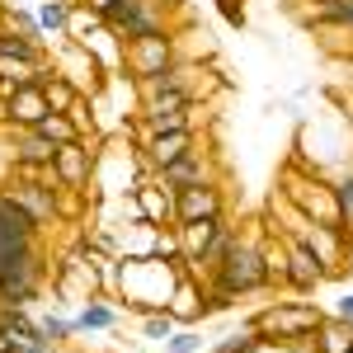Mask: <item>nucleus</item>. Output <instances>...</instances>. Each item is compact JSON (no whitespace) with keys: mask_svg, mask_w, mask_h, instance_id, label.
<instances>
[{"mask_svg":"<svg viewBox=\"0 0 353 353\" xmlns=\"http://www.w3.org/2000/svg\"><path fill=\"white\" fill-rule=\"evenodd\" d=\"M48 231L28 217V208L0 184V306L33 311L48 292Z\"/></svg>","mask_w":353,"mask_h":353,"instance_id":"1","label":"nucleus"},{"mask_svg":"<svg viewBox=\"0 0 353 353\" xmlns=\"http://www.w3.org/2000/svg\"><path fill=\"white\" fill-rule=\"evenodd\" d=\"M236 297H264L269 292V269H264V221H250V226H236V241L226 250V259L217 264V273L208 278Z\"/></svg>","mask_w":353,"mask_h":353,"instance_id":"2","label":"nucleus"},{"mask_svg":"<svg viewBox=\"0 0 353 353\" xmlns=\"http://www.w3.org/2000/svg\"><path fill=\"white\" fill-rule=\"evenodd\" d=\"M179 283V269L170 259H128L123 254V273H118V297L132 316H156V311H170V292Z\"/></svg>","mask_w":353,"mask_h":353,"instance_id":"3","label":"nucleus"},{"mask_svg":"<svg viewBox=\"0 0 353 353\" xmlns=\"http://www.w3.org/2000/svg\"><path fill=\"white\" fill-rule=\"evenodd\" d=\"M321 321H325V311H321L316 301L288 292V297H278V301H264L254 316H245V330H254V334L264 339V349H283V344H292V339L316 334Z\"/></svg>","mask_w":353,"mask_h":353,"instance_id":"4","label":"nucleus"},{"mask_svg":"<svg viewBox=\"0 0 353 353\" xmlns=\"http://www.w3.org/2000/svg\"><path fill=\"white\" fill-rule=\"evenodd\" d=\"M231 241H236L231 217H208V221H189V226H179V250H184V264H189L203 283L217 273V264L226 259Z\"/></svg>","mask_w":353,"mask_h":353,"instance_id":"5","label":"nucleus"},{"mask_svg":"<svg viewBox=\"0 0 353 353\" xmlns=\"http://www.w3.org/2000/svg\"><path fill=\"white\" fill-rule=\"evenodd\" d=\"M99 14H104V24H109L123 43L170 33V19H165V5H161V0H113L109 10H99Z\"/></svg>","mask_w":353,"mask_h":353,"instance_id":"6","label":"nucleus"},{"mask_svg":"<svg viewBox=\"0 0 353 353\" xmlns=\"http://www.w3.org/2000/svg\"><path fill=\"white\" fill-rule=\"evenodd\" d=\"M179 61V43H174V33H156V38H137V43H123V76L132 85L151 81V76H161Z\"/></svg>","mask_w":353,"mask_h":353,"instance_id":"7","label":"nucleus"},{"mask_svg":"<svg viewBox=\"0 0 353 353\" xmlns=\"http://www.w3.org/2000/svg\"><path fill=\"white\" fill-rule=\"evenodd\" d=\"M52 170H57V179H61V189L90 193V179H94V170H99V141H85L81 137V141L57 146Z\"/></svg>","mask_w":353,"mask_h":353,"instance_id":"8","label":"nucleus"},{"mask_svg":"<svg viewBox=\"0 0 353 353\" xmlns=\"http://www.w3.org/2000/svg\"><path fill=\"white\" fill-rule=\"evenodd\" d=\"M217 179H221V170L208 146H193L189 156H179L174 165L156 170V184H165V189H193V184H217Z\"/></svg>","mask_w":353,"mask_h":353,"instance_id":"9","label":"nucleus"},{"mask_svg":"<svg viewBox=\"0 0 353 353\" xmlns=\"http://www.w3.org/2000/svg\"><path fill=\"white\" fill-rule=\"evenodd\" d=\"M208 217H226V189L217 184H193V189H174V226L189 221H208Z\"/></svg>","mask_w":353,"mask_h":353,"instance_id":"10","label":"nucleus"},{"mask_svg":"<svg viewBox=\"0 0 353 353\" xmlns=\"http://www.w3.org/2000/svg\"><path fill=\"white\" fill-rule=\"evenodd\" d=\"M301 245H306V250L316 254V264L325 269V278H330V283H344V245H349V231L311 221V231L301 236Z\"/></svg>","mask_w":353,"mask_h":353,"instance_id":"11","label":"nucleus"},{"mask_svg":"<svg viewBox=\"0 0 353 353\" xmlns=\"http://www.w3.org/2000/svg\"><path fill=\"white\" fill-rule=\"evenodd\" d=\"M283 241H288V236H283ZM325 283L330 278H325V269L316 264V254L301 241H288V292H292V297H316Z\"/></svg>","mask_w":353,"mask_h":353,"instance_id":"12","label":"nucleus"},{"mask_svg":"<svg viewBox=\"0 0 353 353\" xmlns=\"http://www.w3.org/2000/svg\"><path fill=\"white\" fill-rule=\"evenodd\" d=\"M193 146H203L198 132H193V128H174V132H151L141 151H146V161L156 165V170H165V165L179 161V156H189Z\"/></svg>","mask_w":353,"mask_h":353,"instance_id":"13","label":"nucleus"},{"mask_svg":"<svg viewBox=\"0 0 353 353\" xmlns=\"http://www.w3.org/2000/svg\"><path fill=\"white\" fill-rule=\"evenodd\" d=\"M203 292H208V283L198 273H179V283L170 292V316L179 325H203Z\"/></svg>","mask_w":353,"mask_h":353,"instance_id":"14","label":"nucleus"},{"mask_svg":"<svg viewBox=\"0 0 353 353\" xmlns=\"http://www.w3.org/2000/svg\"><path fill=\"white\" fill-rule=\"evenodd\" d=\"M48 113H52V104H48V94H43L38 81L10 90V128H38Z\"/></svg>","mask_w":353,"mask_h":353,"instance_id":"15","label":"nucleus"},{"mask_svg":"<svg viewBox=\"0 0 353 353\" xmlns=\"http://www.w3.org/2000/svg\"><path fill=\"white\" fill-rule=\"evenodd\" d=\"M123 325V311L113 306V297L104 292H94V297L81 301V311H76V334H109V330Z\"/></svg>","mask_w":353,"mask_h":353,"instance_id":"16","label":"nucleus"},{"mask_svg":"<svg viewBox=\"0 0 353 353\" xmlns=\"http://www.w3.org/2000/svg\"><path fill=\"white\" fill-rule=\"evenodd\" d=\"M137 208H141V221L151 226H174V189H165L156 179L137 189Z\"/></svg>","mask_w":353,"mask_h":353,"instance_id":"17","label":"nucleus"},{"mask_svg":"<svg viewBox=\"0 0 353 353\" xmlns=\"http://www.w3.org/2000/svg\"><path fill=\"white\" fill-rule=\"evenodd\" d=\"M76 5H81V0H33V14H38L43 33H48V43L71 38V14H76Z\"/></svg>","mask_w":353,"mask_h":353,"instance_id":"18","label":"nucleus"},{"mask_svg":"<svg viewBox=\"0 0 353 353\" xmlns=\"http://www.w3.org/2000/svg\"><path fill=\"white\" fill-rule=\"evenodd\" d=\"M264 269H269V292H288V241L264 226Z\"/></svg>","mask_w":353,"mask_h":353,"instance_id":"19","label":"nucleus"},{"mask_svg":"<svg viewBox=\"0 0 353 353\" xmlns=\"http://www.w3.org/2000/svg\"><path fill=\"white\" fill-rule=\"evenodd\" d=\"M353 349V325L325 311V321L316 325V353H349Z\"/></svg>","mask_w":353,"mask_h":353,"instance_id":"20","label":"nucleus"},{"mask_svg":"<svg viewBox=\"0 0 353 353\" xmlns=\"http://www.w3.org/2000/svg\"><path fill=\"white\" fill-rule=\"evenodd\" d=\"M38 85H43V94H48V104H52V113H66L71 104H76V99H81V90L71 85V76H61L57 66H48Z\"/></svg>","mask_w":353,"mask_h":353,"instance_id":"21","label":"nucleus"},{"mask_svg":"<svg viewBox=\"0 0 353 353\" xmlns=\"http://www.w3.org/2000/svg\"><path fill=\"white\" fill-rule=\"evenodd\" d=\"M38 325L48 330V339H52V344H61V349H66V344H71V339H81V334H76V316H61V311H38Z\"/></svg>","mask_w":353,"mask_h":353,"instance_id":"22","label":"nucleus"},{"mask_svg":"<svg viewBox=\"0 0 353 353\" xmlns=\"http://www.w3.org/2000/svg\"><path fill=\"white\" fill-rule=\"evenodd\" d=\"M330 184H334V198H339V221H344V231L353 236V161L339 174H330Z\"/></svg>","mask_w":353,"mask_h":353,"instance_id":"23","label":"nucleus"},{"mask_svg":"<svg viewBox=\"0 0 353 353\" xmlns=\"http://www.w3.org/2000/svg\"><path fill=\"white\" fill-rule=\"evenodd\" d=\"M5 28H19L24 38H33V43H48V33H43V24H38V14H33V5H10V14H5ZM52 48V43H48Z\"/></svg>","mask_w":353,"mask_h":353,"instance_id":"24","label":"nucleus"},{"mask_svg":"<svg viewBox=\"0 0 353 353\" xmlns=\"http://www.w3.org/2000/svg\"><path fill=\"white\" fill-rule=\"evenodd\" d=\"M264 349V339H259V334H254V330H236V334H221L217 344H212V349L208 353H259Z\"/></svg>","mask_w":353,"mask_h":353,"instance_id":"25","label":"nucleus"},{"mask_svg":"<svg viewBox=\"0 0 353 353\" xmlns=\"http://www.w3.org/2000/svg\"><path fill=\"white\" fill-rule=\"evenodd\" d=\"M38 132L48 137L52 146H66V141H81V132H76V123H71L66 113H48V118L38 123Z\"/></svg>","mask_w":353,"mask_h":353,"instance_id":"26","label":"nucleus"},{"mask_svg":"<svg viewBox=\"0 0 353 353\" xmlns=\"http://www.w3.org/2000/svg\"><path fill=\"white\" fill-rule=\"evenodd\" d=\"M165 353H203V330L198 325H174V334L165 339Z\"/></svg>","mask_w":353,"mask_h":353,"instance_id":"27","label":"nucleus"},{"mask_svg":"<svg viewBox=\"0 0 353 353\" xmlns=\"http://www.w3.org/2000/svg\"><path fill=\"white\" fill-rule=\"evenodd\" d=\"M174 316L170 311H156V316H141V339H151V344H165L170 334H174Z\"/></svg>","mask_w":353,"mask_h":353,"instance_id":"28","label":"nucleus"},{"mask_svg":"<svg viewBox=\"0 0 353 353\" xmlns=\"http://www.w3.org/2000/svg\"><path fill=\"white\" fill-rule=\"evenodd\" d=\"M217 10H221V19H226L231 28L245 24V0H217Z\"/></svg>","mask_w":353,"mask_h":353,"instance_id":"29","label":"nucleus"},{"mask_svg":"<svg viewBox=\"0 0 353 353\" xmlns=\"http://www.w3.org/2000/svg\"><path fill=\"white\" fill-rule=\"evenodd\" d=\"M334 316H339V321H349V325H353V292H344V297L334 301Z\"/></svg>","mask_w":353,"mask_h":353,"instance_id":"30","label":"nucleus"},{"mask_svg":"<svg viewBox=\"0 0 353 353\" xmlns=\"http://www.w3.org/2000/svg\"><path fill=\"white\" fill-rule=\"evenodd\" d=\"M344 278H353V236H349V245H344Z\"/></svg>","mask_w":353,"mask_h":353,"instance_id":"31","label":"nucleus"},{"mask_svg":"<svg viewBox=\"0 0 353 353\" xmlns=\"http://www.w3.org/2000/svg\"><path fill=\"white\" fill-rule=\"evenodd\" d=\"M0 128H10V94H0Z\"/></svg>","mask_w":353,"mask_h":353,"instance_id":"32","label":"nucleus"},{"mask_svg":"<svg viewBox=\"0 0 353 353\" xmlns=\"http://www.w3.org/2000/svg\"><path fill=\"white\" fill-rule=\"evenodd\" d=\"M81 5H90V10H109L113 0H81Z\"/></svg>","mask_w":353,"mask_h":353,"instance_id":"33","label":"nucleus"},{"mask_svg":"<svg viewBox=\"0 0 353 353\" xmlns=\"http://www.w3.org/2000/svg\"><path fill=\"white\" fill-rule=\"evenodd\" d=\"M5 14H10V0H0V28H5Z\"/></svg>","mask_w":353,"mask_h":353,"instance_id":"34","label":"nucleus"},{"mask_svg":"<svg viewBox=\"0 0 353 353\" xmlns=\"http://www.w3.org/2000/svg\"><path fill=\"white\" fill-rule=\"evenodd\" d=\"M349 353H353V349H349Z\"/></svg>","mask_w":353,"mask_h":353,"instance_id":"35","label":"nucleus"},{"mask_svg":"<svg viewBox=\"0 0 353 353\" xmlns=\"http://www.w3.org/2000/svg\"><path fill=\"white\" fill-rule=\"evenodd\" d=\"M349 57H353V52H349Z\"/></svg>","mask_w":353,"mask_h":353,"instance_id":"36","label":"nucleus"}]
</instances>
